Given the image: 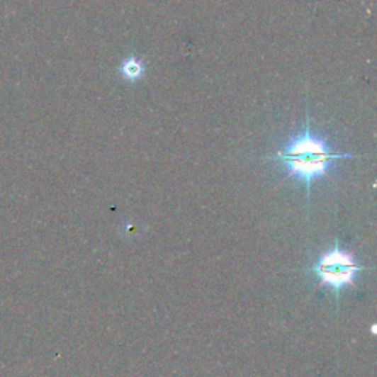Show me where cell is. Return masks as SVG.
<instances>
[{"instance_id":"cell-1","label":"cell","mask_w":377,"mask_h":377,"mask_svg":"<svg viewBox=\"0 0 377 377\" xmlns=\"http://www.w3.org/2000/svg\"><path fill=\"white\" fill-rule=\"evenodd\" d=\"M355 158L354 154H334L327 140L314 136L310 127V117L299 135L293 136L288 146L271 157L285 167L288 177H293L304 184L307 196L311 195V186L317 179L325 177L336 161Z\"/></svg>"},{"instance_id":"cell-3","label":"cell","mask_w":377,"mask_h":377,"mask_svg":"<svg viewBox=\"0 0 377 377\" xmlns=\"http://www.w3.org/2000/svg\"><path fill=\"white\" fill-rule=\"evenodd\" d=\"M118 71L125 81L135 83L145 75V65L139 58H136V56H130V58L123 61Z\"/></svg>"},{"instance_id":"cell-2","label":"cell","mask_w":377,"mask_h":377,"mask_svg":"<svg viewBox=\"0 0 377 377\" xmlns=\"http://www.w3.org/2000/svg\"><path fill=\"white\" fill-rule=\"evenodd\" d=\"M363 270L358 266L355 258L341 248L336 240L334 247L326 251L320 257L311 269V273L315 278L334 292V296L339 299L341 292L354 283L355 277Z\"/></svg>"}]
</instances>
